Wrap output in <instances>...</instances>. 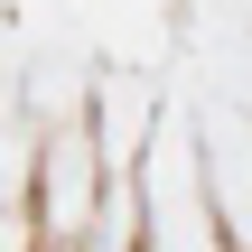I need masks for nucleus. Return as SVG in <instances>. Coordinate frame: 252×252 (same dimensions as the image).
I'll return each mask as SVG.
<instances>
[]
</instances>
